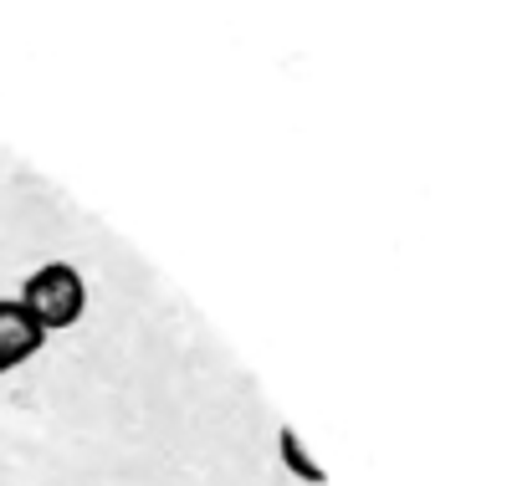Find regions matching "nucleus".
<instances>
[{
	"instance_id": "obj_2",
	"label": "nucleus",
	"mask_w": 512,
	"mask_h": 486,
	"mask_svg": "<svg viewBox=\"0 0 512 486\" xmlns=\"http://www.w3.org/2000/svg\"><path fill=\"white\" fill-rule=\"evenodd\" d=\"M41 343H47L41 323L26 313L16 297H0V374H11V369H21L26 359H36Z\"/></svg>"
},
{
	"instance_id": "obj_1",
	"label": "nucleus",
	"mask_w": 512,
	"mask_h": 486,
	"mask_svg": "<svg viewBox=\"0 0 512 486\" xmlns=\"http://www.w3.org/2000/svg\"><path fill=\"white\" fill-rule=\"evenodd\" d=\"M26 313L41 323V333H62L82 318V307H88V282H82V272L72 267V261H47V267H36L16 297Z\"/></svg>"
},
{
	"instance_id": "obj_3",
	"label": "nucleus",
	"mask_w": 512,
	"mask_h": 486,
	"mask_svg": "<svg viewBox=\"0 0 512 486\" xmlns=\"http://www.w3.org/2000/svg\"><path fill=\"white\" fill-rule=\"evenodd\" d=\"M282 461H287L297 476H303V481H323V471L303 456V446H297V435H292V430H282Z\"/></svg>"
}]
</instances>
